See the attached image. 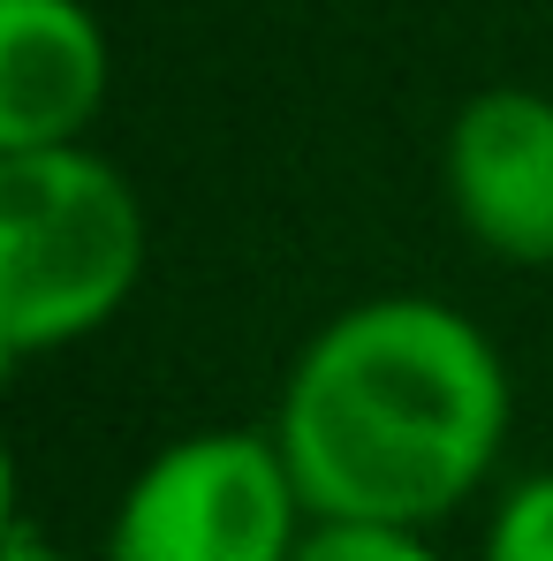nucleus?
<instances>
[{
	"label": "nucleus",
	"mask_w": 553,
	"mask_h": 561,
	"mask_svg": "<svg viewBox=\"0 0 553 561\" xmlns=\"http://www.w3.org/2000/svg\"><path fill=\"white\" fill-rule=\"evenodd\" d=\"M266 425L311 516L440 531L508 463L516 373L462 304L433 288H379L296 342Z\"/></svg>",
	"instance_id": "obj_1"
},
{
	"label": "nucleus",
	"mask_w": 553,
	"mask_h": 561,
	"mask_svg": "<svg viewBox=\"0 0 553 561\" xmlns=\"http://www.w3.org/2000/svg\"><path fill=\"white\" fill-rule=\"evenodd\" d=\"M145 266V197L92 137L0 152V350L15 365L106 334L137 304Z\"/></svg>",
	"instance_id": "obj_2"
},
{
	"label": "nucleus",
	"mask_w": 553,
	"mask_h": 561,
	"mask_svg": "<svg viewBox=\"0 0 553 561\" xmlns=\"http://www.w3.org/2000/svg\"><path fill=\"white\" fill-rule=\"evenodd\" d=\"M311 501L274 425H197L129 470L99 561H296Z\"/></svg>",
	"instance_id": "obj_3"
},
{
	"label": "nucleus",
	"mask_w": 553,
	"mask_h": 561,
	"mask_svg": "<svg viewBox=\"0 0 553 561\" xmlns=\"http://www.w3.org/2000/svg\"><path fill=\"white\" fill-rule=\"evenodd\" d=\"M440 190L462 243L508 274L553 266V92L485 84L448 114Z\"/></svg>",
	"instance_id": "obj_4"
},
{
	"label": "nucleus",
	"mask_w": 553,
	"mask_h": 561,
	"mask_svg": "<svg viewBox=\"0 0 553 561\" xmlns=\"http://www.w3.org/2000/svg\"><path fill=\"white\" fill-rule=\"evenodd\" d=\"M114 99V38L92 0H0V152L84 145Z\"/></svg>",
	"instance_id": "obj_5"
},
{
	"label": "nucleus",
	"mask_w": 553,
	"mask_h": 561,
	"mask_svg": "<svg viewBox=\"0 0 553 561\" xmlns=\"http://www.w3.org/2000/svg\"><path fill=\"white\" fill-rule=\"evenodd\" d=\"M477 561H553V463L523 470L493 493L485 531H477Z\"/></svg>",
	"instance_id": "obj_6"
},
{
	"label": "nucleus",
	"mask_w": 553,
	"mask_h": 561,
	"mask_svg": "<svg viewBox=\"0 0 553 561\" xmlns=\"http://www.w3.org/2000/svg\"><path fill=\"white\" fill-rule=\"evenodd\" d=\"M296 561H448L433 524H387V516H311Z\"/></svg>",
	"instance_id": "obj_7"
},
{
	"label": "nucleus",
	"mask_w": 553,
	"mask_h": 561,
	"mask_svg": "<svg viewBox=\"0 0 553 561\" xmlns=\"http://www.w3.org/2000/svg\"><path fill=\"white\" fill-rule=\"evenodd\" d=\"M0 561H84V554L54 547L38 524H23V516H15V524H8V547H0ZM92 561H99V554H92Z\"/></svg>",
	"instance_id": "obj_8"
}]
</instances>
